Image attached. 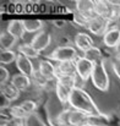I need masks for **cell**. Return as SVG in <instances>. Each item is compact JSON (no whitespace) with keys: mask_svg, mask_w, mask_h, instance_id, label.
<instances>
[{"mask_svg":"<svg viewBox=\"0 0 120 126\" xmlns=\"http://www.w3.org/2000/svg\"><path fill=\"white\" fill-rule=\"evenodd\" d=\"M68 107L75 110H79L83 114H87V115H98L102 113L98 109L97 104L93 102L92 97L82 88H75L72 91Z\"/></svg>","mask_w":120,"mask_h":126,"instance_id":"6da1fadb","label":"cell"},{"mask_svg":"<svg viewBox=\"0 0 120 126\" xmlns=\"http://www.w3.org/2000/svg\"><path fill=\"white\" fill-rule=\"evenodd\" d=\"M76 88V76L74 77H59L56 83V97L59 102L64 105H69V99L72 91Z\"/></svg>","mask_w":120,"mask_h":126,"instance_id":"7a4b0ae2","label":"cell"},{"mask_svg":"<svg viewBox=\"0 0 120 126\" xmlns=\"http://www.w3.org/2000/svg\"><path fill=\"white\" fill-rule=\"evenodd\" d=\"M91 80L93 82V86L97 89H99L102 92H105L109 89V75L107 72L104 61H99V63L94 64V69H93Z\"/></svg>","mask_w":120,"mask_h":126,"instance_id":"3957f363","label":"cell"},{"mask_svg":"<svg viewBox=\"0 0 120 126\" xmlns=\"http://www.w3.org/2000/svg\"><path fill=\"white\" fill-rule=\"evenodd\" d=\"M77 58V50L71 45H59L48 55V60H54L56 63L72 61Z\"/></svg>","mask_w":120,"mask_h":126,"instance_id":"277c9868","label":"cell"},{"mask_svg":"<svg viewBox=\"0 0 120 126\" xmlns=\"http://www.w3.org/2000/svg\"><path fill=\"white\" fill-rule=\"evenodd\" d=\"M93 69H94V63H92L91 60L86 59L83 55H82V56H79V58L76 59L77 75L80 76L85 82L91 79L92 72H93Z\"/></svg>","mask_w":120,"mask_h":126,"instance_id":"5b68a950","label":"cell"},{"mask_svg":"<svg viewBox=\"0 0 120 126\" xmlns=\"http://www.w3.org/2000/svg\"><path fill=\"white\" fill-rule=\"evenodd\" d=\"M110 28V23L101 17V16H97L94 18H92L89 22H88V31H91V33L96 34V36H104L105 32Z\"/></svg>","mask_w":120,"mask_h":126,"instance_id":"8992f818","label":"cell"},{"mask_svg":"<svg viewBox=\"0 0 120 126\" xmlns=\"http://www.w3.org/2000/svg\"><path fill=\"white\" fill-rule=\"evenodd\" d=\"M55 70H56V80L59 77H74V76L77 75L76 60L64 61V63H56Z\"/></svg>","mask_w":120,"mask_h":126,"instance_id":"52a82bcc","label":"cell"},{"mask_svg":"<svg viewBox=\"0 0 120 126\" xmlns=\"http://www.w3.org/2000/svg\"><path fill=\"white\" fill-rule=\"evenodd\" d=\"M16 66L20 71V74H23L28 77H32V75L34 74V66H33V63L31 61L30 58L22 55V54H17V58H16Z\"/></svg>","mask_w":120,"mask_h":126,"instance_id":"ba28073f","label":"cell"},{"mask_svg":"<svg viewBox=\"0 0 120 126\" xmlns=\"http://www.w3.org/2000/svg\"><path fill=\"white\" fill-rule=\"evenodd\" d=\"M103 42L105 47L110 49H117L120 44V28L117 26H110V28L103 36Z\"/></svg>","mask_w":120,"mask_h":126,"instance_id":"9c48e42d","label":"cell"},{"mask_svg":"<svg viewBox=\"0 0 120 126\" xmlns=\"http://www.w3.org/2000/svg\"><path fill=\"white\" fill-rule=\"evenodd\" d=\"M50 42H51V36H50V33L47 32V31H40V32H38V33L32 38L31 44L33 45V48H34L37 51L40 53L42 50H45V49L49 47Z\"/></svg>","mask_w":120,"mask_h":126,"instance_id":"30bf717a","label":"cell"},{"mask_svg":"<svg viewBox=\"0 0 120 126\" xmlns=\"http://www.w3.org/2000/svg\"><path fill=\"white\" fill-rule=\"evenodd\" d=\"M75 7H76V11L81 14L83 17H86L88 21L97 17L94 1H77L75 4Z\"/></svg>","mask_w":120,"mask_h":126,"instance_id":"8fae6325","label":"cell"},{"mask_svg":"<svg viewBox=\"0 0 120 126\" xmlns=\"http://www.w3.org/2000/svg\"><path fill=\"white\" fill-rule=\"evenodd\" d=\"M75 45L77 47V49L81 50L82 53L87 51L88 49L93 48L94 47V43H93V39L89 34L85 33V32H80L75 36Z\"/></svg>","mask_w":120,"mask_h":126,"instance_id":"7c38bea8","label":"cell"},{"mask_svg":"<svg viewBox=\"0 0 120 126\" xmlns=\"http://www.w3.org/2000/svg\"><path fill=\"white\" fill-rule=\"evenodd\" d=\"M6 31H7L11 36H14L16 39L23 38L25 32H26L25 26H23V21H21V20H12V21H10L9 25H7Z\"/></svg>","mask_w":120,"mask_h":126,"instance_id":"4fadbf2b","label":"cell"},{"mask_svg":"<svg viewBox=\"0 0 120 126\" xmlns=\"http://www.w3.org/2000/svg\"><path fill=\"white\" fill-rule=\"evenodd\" d=\"M38 71L48 80H56L55 65H53L51 61H49V60H40Z\"/></svg>","mask_w":120,"mask_h":126,"instance_id":"5bb4252c","label":"cell"},{"mask_svg":"<svg viewBox=\"0 0 120 126\" xmlns=\"http://www.w3.org/2000/svg\"><path fill=\"white\" fill-rule=\"evenodd\" d=\"M10 82L21 92V91H27L31 87L32 80H31V77H28V76H26L23 74H16V75L12 76Z\"/></svg>","mask_w":120,"mask_h":126,"instance_id":"9a60e30c","label":"cell"},{"mask_svg":"<svg viewBox=\"0 0 120 126\" xmlns=\"http://www.w3.org/2000/svg\"><path fill=\"white\" fill-rule=\"evenodd\" d=\"M86 126H113L108 115L101 113L98 115H88Z\"/></svg>","mask_w":120,"mask_h":126,"instance_id":"2e32d148","label":"cell"},{"mask_svg":"<svg viewBox=\"0 0 120 126\" xmlns=\"http://www.w3.org/2000/svg\"><path fill=\"white\" fill-rule=\"evenodd\" d=\"M0 94H2L4 97H6L10 102H14V100L18 99L20 91L11 82H6V83L0 84Z\"/></svg>","mask_w":120,"mask_h":126,"instance_id":"e0dca14e","label":"cell"},{"mask_svg":"<svg viewBox=\"0 0 120 126\" xmlns=\"http://www.w3.org/2000/svg\"><path fill=\"white\" fill-rule=\"evenodd\" d=\"M94 7L97 16H101L109 22V17L112 14V1H94Z\"/></svg>","mask_w":120,"mask_h":126,"instance_id":"ac0fdd59","label":"cell"},{"mask_svg":"<svg viewBox=\"0 0 120 126\" xmlns=\"http://www.w3.org/2000/svg\"><path fill=\"white\" fill-rule=\"evenodd\" d=\"M15 43H16V38L14 36H11L7 31L1 32V36H0L1 50H11V48L15 45Z\"/></svg>","mask_w":120,"mask_h":126,"instance_id":"d6986e66","label":"cell"},{"mask_svg":"<svg viewBox=\"0 0 120 126\" xmlns=\"http://www.w3.org/2000/svg\"><path fill=\"white\" fill-rule=\"evenodd\" d=\"M18 53L30 58V59H36L39 56V51H37L31 43H22L18 45Z\"/></svg>","mask_w":120,"mask_h":126,"instance_id":"ffe728a7","label":"cell"},{"mask_svg":"<svg viewBox=\"0 0 120 126\" xmlns=\"http://www.w3.org/2000/svg\"><path fill=\"white\" fill-rule=\"evenodd\" d=\"M83 56L86 58V59H88V60H91L92 63H99V61H104L103 59V54H102V50L99 49V48H97V47H93V48H91V49H88L87 51H85L83 53Z\"/></svg>","mask_w":120,"mask_h":126,"instance_id":"44dd1931","label":"cell"},{"mask_svg":"<svg viewBox=\"0 0 120 126\" xmlns=\"http://www.w3.org/2000/svg\"><path fill=\"white\" fill-rule=\"evenodd\" d=\"M23 21V26H25V30L26 32H30V33H33V32H40L44 23L43 21L40 20H22Z\"/></svg>","mask_w":120,"mask_h":126,"instance_id":"7402d4cb","label":"cell"},{"mask_svg":"<svg viewBox=\"0 0 120 126\" xmlns=\"http://www.w3.org/2000/svg\"><path fill=\"white\" fill-rule=\"evenodd\" d=\"M9 114L14 118V119H20V120H26L28 118V114L22 109L21 105H12L11 108L7 109Z\"/></svg>","mask_w":120,"mask_h":126,"instance_id":"603a6c76","label":"cell"},{"mask_svg":"<svg viewBox=\"0 0 120 126\" xmlns=\"http://www.w3.org/2000/svg\"><path fill=\"white\" fill-rule=\"evenodd\" d=\"M31 80H32V83L34 84L38 89H44L45 86H47V83H48V81H49L48 79H45V77L40 74L38 70L34 71V74L32 75Z\"/></svg>","mask_w":120,"mask_h":126,"instance_id":"cb8c5ba5","label":"cell"},{"mask_svg":"<svg viewBox=\"0 0 120 126\" xmlns=\"http://www.w3.org/2000/svg\"><path fill=\"white\" fill-rule=\"evenodd\" d=\"M16 58H17V54L12 50H1L0 53V63L1 65H5V64H11L14 61H16Z\"/></svg>","mask_w":120,"mask_h":126,"instance_id":"d4e9b609","label":"cell"},{"mask_svg":"<svg viewBox=\"0 0 120 126\" xmlns=\"http://www.w3.org/2000/svg\"><path fill=\"white\" fill-rule=\"evenodd\" d=\"M20 105H21V107H22V109L28 114V116H30V115H32V114H34V113H36V110H37V107H38L37 102L31 100V99H27V100L22 102Z\"/></svg>","mask_w":120,"mask_h":126,"instance_id":"484cf974","label":"cell"},{"mask_svg":"<svg viewBox=\"0 0 120 126\" xmlns=\"http://www.w3.org/2000/svg\"><path fill=\"white\" fill-rule=\"evenodd\" d=\"M25 126H47L44 121L38 116V114H32L25 120Z\"/></svg>","mask_w":120,"mask_h":126,"instance_id":"4316f807","label":"cell"},{"mask_svg":"<svg viewBox=\"0 0 120 126\" xmlns=\"http://www.w3.org/2000/svg\"><path fill=\"white\" fill-rule=\"evenodd\" d=\"M72 20H74V23H76L79 27H82V28H88V20L86 17H83L81 14H79L76 10L75 12L72 14Z\"/></svg>","mask_w":120,"mask_h":126,"instance_id":"83f0119b","label":"cell"},{"mask_svg":"<svg viewBox=\"0 0 120 126\" xmlns=\"http://www.w3.org/2000/svg\"><path fill=\"white\" fill-rule=\"evenodd\" d=\"M112 69L117 77L120 80V55H117L112 59Z\"/></svg>","mask_w":120,"mask_h":126,"instance_id":"f1b7e54d","label":"cell"},{"mask_svg":"<svg viewBox=\"0 0 120 126\" xmlns=\"http://www.w3.org/2000/svg\"><path fill=\"white\" fill-rule=\"evenodd\" d=\"M10 80V74L9 70H6L4 66H0V83H6Z\"/></svg>","mask_w":120,"mask_h":126,"instance_id":"f546056e","label":"cell"},{"mask_svg":"<svg viewBox=\"0 0 120 126\" xmlns=\"http://www.w3.org/2000/svg\"><path fill=\"white\" fill-rule=\"evenodd\" d=\"M53 23H54L55 27H59V28H60V27H64L66 22H65L64 20H55V21H53Z\"/></svg>","mask_w":120,"mask_h":126,"instance_id":"4dcf8cb0","label":"cell"}]
</instances>
